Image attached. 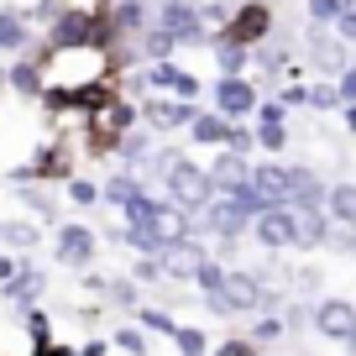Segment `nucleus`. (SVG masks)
Returning <instances> with one entry per match:
<instances>
[{"instance_id":"31","label":"nucleus","mask_w":356,"mask_h":356,"mask_svg":"<svg viewBox=\"0 0 356 356\" xmlns=\"http://www.w3.org/2000/svg\"><path fill=\"white\" fill-rule=\"evenodd\" d=\"M115 152L131 157V163H142V157L152 152V131H121L115 136Z\"/></svg>"},{"instance_id":"36","label":"nucleus","mask_w":356,"mask_h":356,"mask_svg":"<svg viewBox=\"0 0 356 356\" xmlns=\"http://www.w3.org/2000/svg\"><path fill=\"white\" fill-rule=\"evenodd\" d=\"M173 346H178L184 356H204V351H210V346H204V330H194V325H178V330H173Z\"/></svg>"},{"instance_id":"53","label":"nucleus","mask_w":356,"mask_h":356,"mask_svg":"<svg viewBox=\"0 0 356 356\" xmlns=\"http://www.w3.org/2000/svg\"><path fill=\"white\" fill-rule=\"evenodd\" d=\"M299 325H309V304H293V309L283 314V330H299Z\"/></svg>"},{"instance_id":"11","label":"nucleus","mask_w":356,"mask_h":356,"mask_svg":"<svg viewBox=\"0 0 356 356\" xmlns=\"http://www.w3.org/2000/svg\"><path fill=\"white\" fill-rule=\"evenodd\" d=\"M58 262H68V267H89L95 262V252H100V236L89 231V225H58Z\"/></svg>"},{"instance_id":"13","label":"nucleus","mask_w":356,"mask_h":356,"mask_svg":"<svg viewBox=\"0 0 356 356\" xmlns=\"http://www.w3.org/2000/svg\"><path fill=\"white\" fill-rule=\"evenodd\" d=\"M220 299L231 304V314H246L262 304V278L257 273H241V267H225V278H220Z\"/></svg>"},{"instance_id":"49","label":"nucleus","mask_w":356,"mask_h":356,"mask_svg":"<svg viewBox=\"0 0 356 356\" xmlns=\"http://www.w3.org/2000/svg\"><path fill=\"white\" fill-rule=\"evenodd\" d=\"M215 356H257V346L246 341V335H231V341H225V346H220Z\"/></svg>"},{"instance_id":"16","label":"nucleus","mask_w":356,"mask_h":356,"mask_svg":"<svg viewBox=\"0 0 356 356\" xmlns=\"http://www.w3.org/2000/svg\"><path fill=\"white\" fill-rule=\"evenodd\" d=\"M330 215L325 210H293V252H314V246L330 241Z\"/></svg>"},{"instance_id":"33","label":"nucleus","mask_w":356,"mask_h":356,"mask_svg":"<svg viewBox=\"0 0 356 356\" xmlns=\"http://www.w3.org/2000/svg\"><path fill=\"white\" fill-rule=\"evenodd\" d=\"M257 147H262V152H283V147H289V131H283V121H257Z\"/></svg>"},{"instance_id":"55","label":"nucleus","mask_w":356,"mask_h":356,"mask_svg":"<svg viewBox=\"0 0 356 356\" xmlns=\"http://www.w3.org/2000/svg\"><path fill=\"white\" fill-rule=\"evenodd\" d=\"M341 115H346V131L356 136V100H346V105H341Z\"/></svg>"},{"instance_id":"42","label":"nucleus","mask_w":356,"mask_h":356,"mask_svg":"<svg viewBox=\"0 0 356 356\" xmlns=\"http://www.w3.org/2000/svg\"><path fill=\"white\" fill-rule=\"evenodd\" d=\"M335 11H341V0H309V26H330L335 22Z\"/></svg>"},{"instance_id":"21","label":"nucleus","mask_w":356,"mask_h":356,"mask_svg":"<svg viewBox=\"0 0 356 356\" xmlns=\"http://www.w3.org/2000/svg\"><path fill=\"white\" fill-rule=\"evenodd\" d=\"M42 273H37V267H16V273H11V278H6V283H0V293H6V299H11V304H22V309H26V304H37V293H42Z\"/></svg>"},{"instance_id":"34","label":"nucleus","mask_w":356,"mask_h":356,"mask_svg":"<svg viewBox=\"0 0 356 356\" xmlns=\"http://www.w3.org/2000/svg\"><path fill=\"white\" fill-rule=\"evenodd\" d=\"M304 105H309L314 115H325V111H341V89H335V84H314L309 95H304Z\"/></svg>"},{"instance_id":"45","label":"nucleus","mask_w":356,"mask_h":356,"mask_svg":"<svg viewBox=\"0 0 356 356\" xmlns=\"http://www.w3.org/2000/svg\"><path fill=\"white\" fill-rule=\"evenodd\" d=\"M105 293H111L115 304H136V278H115V283H105Z\"/></svg>"},{"instance_id":"35","label":"nucleus","mask_w":356,"mask_h":356,"mask_svg":"<svg viewBox=\"0 0 356 356\" xmlns=\"http://www.w3.org/2000/svg\"><path fill=\"white\" fill-rule=\"evenodd\" d=\"M63 184H68V200H74L79 204V210H89V204H100V184H89V178H63Z\"/></svg>"},{"instance_id":"8","label":"nucleus","mask_w":356,"mask_h":356,"mask_svg":"<svg viewBox=\"0 0 356 356\" xmlns=\"http://www.w3.org/2000/svg\"><path fill=\"white\" fill-rule=\"evenodd\" d=\"M246 231H252L267 252H289V246H293V210H289V204H267L262 215H252Z\"/></svg>"},{"instance_id":"15","label":"nucleus","mask_w":356,"mask_h":356,"mask_svg":"<svg viewBox=\"0 0 356 356\" xmlns=\"http://www.w3.org/2000/svg\"><path fill=\"white\" fill-rule=\"evenodd\" d=\"M325 204V178L314 168L293 163L289 168V210H320Z\"/></svg>"},{"instance_id":"58","label":"nucleus","mask_w":356,"mask_h":356,"mask_svg":"<svg viewBox=\"0 0 356 356\" xmlns=\"http://www.w3.org/2000/svg\"><path fill=\"white\" fill-rule=\"evenodd\" d=\"M346 351H351V356H356V330H351V335H346Z\"/></svg>"},{"instance_id":"27","label":"nucleus","mask_w":356,"mask_h":356,"mask_svg":"<svg viewBox=\"0 0 356 356\" xmlns=\"http://www.w3.org/2000/svg\"><path fill=\"white\" fill-rule=\"evenodd\" d=\"M314 63H325L320 74H341V68H346V47H341V37H325L320 26H314Z\"/></svg>"},{"instance_id":"20","label":"nucleus","mask_w":356,"mask_h":356,"mask_svg":"<svg viewBox=\"0 0 356 356\" xmlns=\"http://www.w3.org/2000/svg\"><path fill=\"white\" fill-rule=\"evenodd\" d=\"M184 131L194 136V147H225V131H231V121H225V115H215V111H194Z\"/></svg>"},{"instance_id":"22","label":"nucleus","mask_w":356,"mask_h":356,"mask_svg":"<svg viewBox=\"0 0 356 356\" xmlns=\"http://www.w3.org/2000/svg\"><path fill=\"white\" fill-rule=\"evenodd\" d=\"M105 22L115 26V37H131V32H147V22H152V16H147V0H115Z\"/></svg>"},{"instance_id":"12","label":"nucleus","mask_w":356,"mask_h":356,"mask_svg":"<svg viewBox=\"0 0 356 356\" xmlns=\"http://www.w3.org/2000/svg\"><path fill=\"white\" fill-rule=\"evenodd\" d=\"M204 225H210V231L220 236V246H225V252H231V246H236V241H241V236H246V225H252V220H246V215L236 210V204L225 200V194H215V200L204 204Z\"/></svg>"},{"instance_id":"38","label":"nucleus","mask_w":356,"mask_h":356,"mask_svg":"<svg viewBox=\"0 0 356 356\" xmlns=\"http://www.w3.org/2000/svg\"><path fill=\"white\" fill-rule=\"evenodd\" d=\"M136 320H142V330H152V335H173L178 330V320L168 309H136Z\"/></svg>"},{"instance_id":"18","label":"nucleus","mask_w":356,"mask_h":356,"mask_svg":"<svg viewBox=\"0 0 356 356\" xmlns=\"http://www.w3.org/2000/svg\"><path fill=\"white\" fill-rule=\"evenodd\" d=\"M6 84H11L16 95H22V100H37V95L47 89V79H42V63H37V58H16V63L6 68Z\"/></svg>"},{"instance_id":"57","label":"nucleus","mask_w":356,"mask_h":356,"mask_svg":"<svg viewBox=\"0 0 356 356\" xmlns=\"http://www.w3.org/2000/svg\"><path fill=\"white\" fill-rule=\"evenodd\" d=\"M79 356H105V341H89V346H84Z\"/></svg>"},{"instance_id":"23","label":"nucleus","mask_w":356,"mask_h":356,"mask_svg":"<svg viewBox=\"0 0 356 356\" xmlns=\"http://www.w3.org/2000/svg\"><path fill=\"white\" fill-rule=\"evenodd\" d=\"M330 220L356 225V184H325V204H320Z\"/></svg>"},{"instance_id":"3","label":"nucleus","mask_w":356,"mask_h":356,"mask_svg":"<svg viewBox=\"0 0 356 356\" xmlns=\"http://www.w3.org/2000/svg\"><path fill=\"white\" fill-rule=\"evenodd\" d=\"M273 6H267V0H246V6H236L231 16H225V26L220 32L225 37H236V42H246V47H257V42H267V37H273Z\"/></svg>"},{"instance_id":"19","label":"nucleus","mask_w":356,"mask_h":356,"mask_svg":"<svg viewBox=\"0 0 356 356\" xmlns=\"http://www.w3.org/2000/svg\"><path fill=\"white\" fill-rule=\"evenodd\" d=\"M204 173H210L215 194H220V189H231V184H241V178L252 173V163H246L241 152H231V147H220V152H215V163L204 168Z\"/></svg>"},{"instance_id":"30","label":"nucleus","mask_w":356,"mask_h":356,"mask_svg":"<svg viewBox=\"0 0 356 356\" xmlns=\"http://www.w3.org/2000/svg\"><path fill=\"white\" fill-rule=\"evenodd\" d=\"M136 194H142V184H136V178H126V173H115L111 184H105V189H100V200L121 210V204H126V200H136Z\"/></svg>"},{"instance_id":"44","label":"nucleus","mask_w":356,"mask_h":356,"mask_svg":"<svg viewBox=\"0 0 356 356\" xmlns=\"http://www.w3.org/2000/svg\"><path fill=\"white\" fill-rule=\"evenodd\" d=\"M278 335H283V320L273 314V320H262L252 335H246V341H252V346H267V341H278Z\"/></svg>"},{"instance_id":"2","label":"nucleus","mask_w":356,"mask_h":356,"mask_svg":"<svg viewBox=\"0 0 356 356\" xmlns=\"http://www.w3.org/2000/svg\"><path fill=\"white\" fill-rule=\"evenodd\" d=\"M163 189H168V200L173 204H184V210H204V204L215 200V184H210V173H204L194 157H173V163L163 168Z\"/></svg>"},{"instance_id":"40","label":"nucleus","mask_w":356,"mask_h":356,"mask_svg":"<svg viewBox=\"0 0 356 356\" xmlns=\"http://www.w3.org/2000/svg\"><path fill=\"white\" fill-rule=\"evenodd\" d=\"M225 147H231V152H252L257 147V136H252V126H241V121H231V131H225Z\"/></svg>"},{"instance_id":"37","label":"nucleus","mask_w":356,"mask_h":356,"mask_svg":"<svg viewBox=\"0 0 356 356\" xmlns=\"http://www.w3.org/2000/svg\"><path fill=\"white\" fill-rule=\"evenodd\" d=\"M173 74H178V63L173 58H157V63H147V89H173Z\"/></svg>"},{"instance_id":"26","label":"nucleus","mask_w":356,"mask_h":356,"mask_svg":"<svg viewBox=\"0 0 356 356\" xmlns=\"http://www.w3.org/2000/svg\"><path fill=\"white\" fill-rule=\"evenodd\" d=\"M37 241H42V231L32 220H0V246L6 252H32Z\"/></svg>"},{"instance_id":"54","label":"nucleus","mask_w":356,"mask_h":356,"mask_svg":"<svg viewBox=\"0 0 356 356\" xmlns=\"http://www.w3.org/2000/svg\"><path fill=\"white\" fill-rule=\"evenodd\" d=\"M293 278H299V289H304V293H309V289H314V283H320V273H314V267H304V273H293Z\"/></svg>"},{"instance_id":"46","label":"nucleus","mask_w":356,"mask_h":356,"mask_svg":"<svg viewBox=\"0 0 356 356\" xmlns=\"http://www.w3.org/2000/svg\"><path fill=\"white\" fill-rule=\"evenodd\" d=\"M115 346H121V351H131V356H147L142 330H115Z\"/></svg>"},{"instance_id":"4","label":"nucleus","mask_w":356,"mask_h":356,"mask_svg":"<svg viewBox=\"0 0 356 356\" xmlns=\"http://www.w3.org/2000/svg\"><path fill=\"white\" fill-rule=\"evenodd\" d=\"M257 111V84L246 74H220L215 79V115L225 121H246Z\"/></svg>"},{"instance_id":"10","label":"nucleus","mask_w":356,"mask_h":356,"mask_svg":"<svg viewBox=\"0 0 356 356\" xmlns=\"http://www.w3.org/2000/svg\"><path fill=\"white\" fill-rule=\"evenodd\" d=\"M147 231L157 236V241H189L194 236V220H189V210L184 204H173V200H152V215H147Z\"/></svg>"},{"instance_id":"47","label":"nucleus","mask_w":356,"mask_h":356,"mask_svg":"<svg viewBox=\"0 0 356 356\" xmlns=\"http://www.w3.org/2000/svg\"><path fill=\"white\" fill-rule=\"evenodd\" d=\"M131 278H136V283H163V267H157V257H142Z\"/></svg>"},{"instance_id":"51","label":"nucleus","mask_w":356,"mask_h":356,"mask_svg":"<svg viewBox=\"0 0 356 356\" xmlns=\"http://www.w3.org/2000/svg\"><path fill=\"white\" fill-rule=\"evenodd\" d=\"M304 95H309V89H304V84H283V89H278L283 111H293V105H304Z\"/></svg>"},{"instance_id":"24","label":"nucleus","mask_w":356,"mask_h":356,"mask_svg":"<svg viewBox=\"0 0 356 356\" xmlns=\"http://www.w3.org/2000/svg\"><path fill=\"white\" fill-rule=\"evenodd\" d=\"M210 47H215V63H220V74H241V68L252 63V47L236 42V37H225V32H215Z\"/></svg>"},{"instance_id":"29","label":"nucleus","mask_w":356,"mask_h":356,"mask_svg":"<svg viewBox=\"0 0 356 356\" xmlns=\"http://www.w3.org/2000/svg\"><path fill=\"white\" fill-rule=\"evenodd\" d=\"M142 53H147V63H157V58H173V53H178V42L163 32V26L147 22V32H142Z\"/></svg>"},{"instance_id":"48","label":"nucleus","mask_w":356,"mask_h":356,"mask_svg":"<svg viewBox=\"0 0 356 356\" xmlns=\"http://www.w3.org/2000/svg\"><path fill=\"white\" fill-rule=\"evenodd\" d=\"M22 200H26V204H32V210H37V215H42V220H53V215H58V204H53V200H47V194H37V189H26V194H22Z\"/></svg>"},{"instance_id":"9","label":"nucleus","mask_w":356,"mask_h":356,"mask_svg":"<svg viewBox=\"0 0 356 356\" xmlns=\"http://www.w3.org/2000/svg\"><path fill=\"white\" fill-rule=\"evenodd\" d=\"M42 178H74V152L68 147H42L32 163L11 168V184H42Z\"/></svg>"},{"instance_id":"41","label":"nucleus","mask_w":356,"mask_h":356,"mask_svg":"<svg viewBox=\"0 0 356 356\" xmlns=\"http://www.w3.org/2000/svg\"><path fill=\"white\" fill-rule=\"evenodd\" d=\"M168 95H178V100H200V79H194L189 74V68H178V74H173V89H168Z\"/></svg>"},{"instance_id":"25","label":"nucleus","mask_w":356,"mask_h":356,"mask_svg":"<svg viewBox=\"0 0 356 356\" xmlns=\"http://www.w3.org/2000/svg\"><path fill=\"white\" fill-rule=\"evenodd\" d=\"M32 42V26H26L22 11H0V53H26Z\"/></svg>"},{"instance_id":"14","label":"nucleus","mask_w":356,"mask_h":356,"mask_svg":"<svg viewBox=\"0 0 356 356\" xmlns=\"http://www.w3.org/2000/svg\"><path fill=\"white\" fill-rule=\"evenodd\" d=\"M200 257H204V246L189 236V241H168L163 252H157V267H163V278H168V283H184V278H194Z\"/></svg>"},{"instance_id":"50","label":"nucleus","mask_w":356,"mask_h":356,"mask_svg":"<svg viewBox=\"0 0 356 356\" xmlns=\"http://www.w3.org/2000/svg\"><path fill=\"white\" fill-rule=\"evenodd\" d=\"M257 47H262V42H257ZM257 58H262V68H273V74H278V68L289 63V53H283V47H262Z\"/></svg>"},{"instance_id":"32","label":"nucleus","mask_w":356,"mask_h":356,"mask_svg":"<svg viewBox=\"0 0 356 356\" xmlns=\"http://www.w3.org/2000/svg\"><path fill=\"white\" fill-rule=\"evenodd\" d=\"M225 278V262H215V257H200V267H194V289L200 293H215Z\"/></svg>"},{"instance_id":"56","label":"nucleus","mask_w":356,"mask_h":356,"mask_svg":"<svg viewBox=\"0 0 356 356\" xmlns=\"http://www.w3.org/2000/svg\"><path fill=\"white\" fill-rule=\"evenodd\" d=\"M11 273H16V262H11V257H6V252H0V283L11 278Z\"/></svg>"},{"instance_id":"52","label":"nucleus","mask_w":356,"mask_h":356,"mask_svg":"<svg viewBox=\"0 0 356 356\" xmlns=\"http://www.w3.org/2000/svg\"><path fill=\"white\" fill-rule=\"evenodd\" d=\"M252 115H257V121H283L289 111H283V100H267V105L257 100V111H252Z\"/></svg>"},{"instance_id":"1","label":"nucleus","mask_w":356,"mask_h":356,"mask_svg":"<svg viewBox=\"0 0 356 356\" xmlns=\"http://www.w3.org/2000/svg\"><path fill=\"white\" fill-rule=\"evenodd\" d=\"M105 42H115V26L105 22V16H95V11H79V6L58 11L53 32H47V47H53V53H63V47H105Z\"/></svg>"},{"instance_id":"7","label":"nucleus","mask_w":356,"mask_h":356,"mask_svg":"<svg viewBox=\"0 0 356 356\" xmlns=\"http://www.w3.org/2000/svg\"><path fill=\"white\" fill-rule=\"evenodd\" d=\"M309 330H320L325 341H346L356 330V304L351 299H320L309 304Z\"/></svg>"},{"instance_id":"5","label":"nucleus","mask_w":356,"mask_h":356,"mask_svg":"<svg viewBox=\"0 0 356 356\" xmlns=\"http://www.w3.org/2000/svg\"><path fill=\"white\" fill-rule=\"evenodd\" d=\"M152 26H163L178 47H184V42H204V37H210V32H204V22H200V6H194V0H163V11H157Z\"/></svg>"},{"instance_id":"6","label":"nucleus","mask_w":356,"mask_h":356,"mask_svg":"<svg viewBox=\"0 0 356 356\" xmlns=\"http://www.w3.org/2000/svg\"><path fill=\"white\" fill-rule=\"evenodd\" d=\"M194 115L189 100H178V95H152L147 105H136V121L147 126V131H184Z\"/></svg>"},{"instance_id":"39","label":"nucleus","mask_w":356,"mask_h":356,"mask_svg":"<svg viewBox=\"0 0 356 356\" xmlns=\"http://www.w3.org/2000/svg\"><path fill=\"white\" fill-rule=\"evenodd\" d=\"M22 320H26V330H32V341H37V346H53V325H47V314L37 309V304H26Z\"/></svg>"},{"instance_id":"17","label":"nucleus","mask_w":356,"mask_h":356,"mask_svg":"<svg viewBox=\"0 0 356 356\" xmlns=\"http://www.w3.org/2000/svg\"><path fill=\"white\" fill-rule=\"evenodd\" d=\"M246 178L267 204H289V163H252Z\"/></svg>"},{"instance_id":"43","label":"nucleus","mask_w":356,"mask_h":356,"mask_svg":"<svg viewBox=\"0 0 356 356\" xmlns=\"http://www.w3.org/2000/svg\"><path fill=\"white\" fill-rule=\"evenodd\" d=\"M335 89H341V105L356 100V58H346V68L335 74Z\"/></svg>"},{"instance_id":"28","label":"nucleus","mask_w":356,"mask_h":356,"mask_svg":"<svg viewBox=\"0 0 356 356\" xmlns=\"http://www.w3.org/2000/svg\"><path fill=\"white\" fill-rule=\"evenodd\" d=\"M220 194H225V200H231L236 210L246 215V220H252V215H262V210H267V200H262V194L252 189V178H241V184H231V189H220Z\"/></svg>"}]
</instances>
